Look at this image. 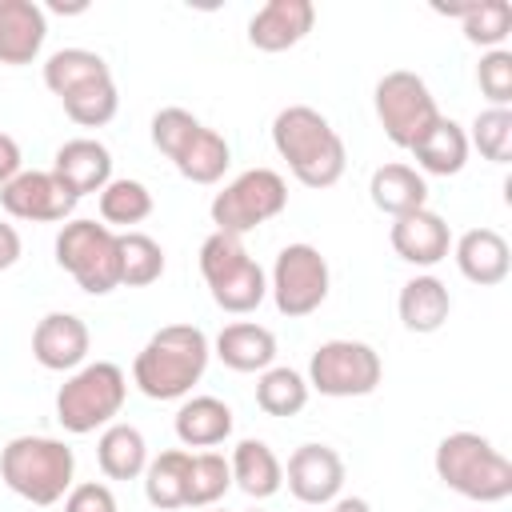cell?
Segmentation results:
<instances>
[{"mask_svg":"<svg viewBox=\"0 0 512 512\" xmlns=\"http://www.w3.org/2000/svg\"><path fill=\"white\" fill-rule=\"evenodd\" d=\"M48 8H52V12H64V16H72V12H84L88 4H64V0H52Z\"/></svg>","mask_w":512,"mask_h":512,"instance_id":"42","label":"cell"},{"mask_svg":"<svg viewBox=\"0 0 512 512\" xmlns=\"http://www.w3.org/2000/svg\"><path fill=\"white\" fill-rule=\"evenodd\" d=\"M228 468H232V484H236L244 496H252V500H268V496H276V492L284 488V464H280L276 452H272L264 440H256V436H248V440H240V444L232 448Z\"/></svg>","mask_w":512,"mask_h":512,"instance_id":"25","label":"cell"},{"mask_svg":"<svg viewBox=\"0 0 512 512\" xmlns=\"http://www.w3.org/2000/svg\"><path fill=\"white\" fill-rule=\"evenodd\" d=\"M116 248L124 288H148L164 276V248L148 232H116Z\"/></svg>","mask_w":512,"mask_h":512,"instance_id":"32","label":"cell"},{"mask_svg":"<svg viewBox=\"0 0 512 512\" xmlns=\"http://www.w3.org/2000/svg\"><path fill=\"white\" fill-rule=\"evenodd\" d=\"M284 484L300 504H332L344 492V460L328 444H300L288 456Z\"/></svg>","mask_w":512,"mask_h":512,"instance_id":"14","label":"cell"},{"mask_svg":"<svg viewBox=\"0 0 512 512\" xmlns=\"http://www.w3.org/2000/svg\"><path fill=\"white\" fill-rule=\"evenodd\" d=\"M24 172V156H20V144L8 136V132H0V188L8 184V180H16Z\"/></svg>","mask_w":512,"mask_h":512,"instance_id":"39","label":"cell"},{"mask_svg":"<svg viewBox=\"0 0 512 512\" xmlns=\"http://www.w3.org/2000/svg\"><path fill=\"white\" fill-rule=\"evenodd\" d=\"M440 16H460L464 40L480 48H500L512 32V4L508 0H472V4H432Z\"/></svg>","mask_w":512,"mask_h":512,"instance_id":"28","label":"cell"},{"mask_svg":"<svg viewBox=\"0 0 512 512\" xmlns=\"http://www.w3.org/2000/svg\"><path fill=\"white\" fill-rule=\"evenodd\" d=\"M128 400V376L112 360L80 364L56 392V420L72 436H88L96 428H108Z\"/></svg>","mask_w":512,"mask_h":512,"instance_id":"5","label":"cell"},{"mask_svg":"<svg viewBox=\"0 0 512 512\" xmlns=\"http://www.w3.org/2000/svg\"><path fill=\"white\" fill-rule=\"evenodd\" d=\"M188 448H168L160 456L148 460L144 468V496L152 508L168 512V508H184V484H188Z\"/></svg>","mask_w":512,"mask_h":512,"instance_id":"30","label":"cell"},{"mask_svg":"<svg viewBox=\"0 0 512 512\" xmlns=\"http://www.w3.org/2000/svg\"><path fill=\"white\" fill-rule=\"evenodd\" d=\"M56 264L88 292L108 296L120 288V248L116 232L96 220H68L56 232Z\"/></svg>","mask_w":512,"mask_h":512,"instance_id":"8","label":"cell"},{"mask_svg":"<svg viewBox=\"0 0 512 512\" xmlns=\"http://www.w3.org/2000/svg\"><path fill=\"white\" fill-rule=\"evenodd\" d=\"M152 144L192 184H216L232 164L228 140L220 132L204 128L188 108H160L152 116Z\"/></svg>","mask_w":512,"mask_h":512,"instance_id":"6","label":"cell"},{"mask_svg":"<svg viewBox=\"0 0 512 512\" xmlns=\"http://www.w3.org/2000/svg\"><path fill=\"white\" fill-rule=\"evenodd\" d=\"M64 512H120V508H116V496H112L108 484L84 480V484H72V488H68Z\"/></svg>","mask_w":512,"mask_h":512,"instance_id":"38","label":"cell"},{"mask_svg":"<svg viewBox=\"0 0 512 512\" xmlns=\"http://www.w3.org/2000/svg\"><path fill=\"white\" fill-rule=\"evenodd\" d=\"M408 152L416 156V164H420L428 176H456V172H464L472 148H468V132H464L456 120L440 116Z\"/></svg>","mask_w":512,"mask_h":512,"instance_id":"26","label":"cell"},{"mask_svg":"<svg viewBox=\"0 0 512 512\" xmlns=\"http://www.w3.org/2000/svg\"><path fill=\"white\" fill-rule=\"evenodd\" d=\"M372 104H376V120H380L384 136L404 152L440 120V108H436V96L428 92V84L404 68L376 80Z\"/></svg>","mask_w":512,"mask_h":512,"instance_id":"11","label":"cell"},{"mask_svg":"<svg viewBox=\"0 0 512 512\" xmlns=\"http://www.w3.org/2000/svg\"><path fill=\"white\" fill-rule=\"evenodd\" d=\"M152 216V192L140 184V180H128V176H112L104 188H100V220L108 228H128L148 220Z\"/></svg>","mask_w":512,"mask_h":512,"instance_id":"33","label":"cell"},{"mask_svg":"<svg viewBox=\"0 0 512 512\" xmlns=\"http://www.w3.org/2000/svg\"><path fill=\"white\" fill-rule=\"evenodd\" d=\"M212 352L220 356L224 368L232 372H264L272 368L276 360V336L264 328V324H252V320H236V324H224Z\"/></svg>","mask_w":512,"mask_h":512,"instance_id":"21","label":"cell"},{"mask_svg":"<svg viewBox=\"0 0 512 512\" xmlns=\"http://www.w3.org/2000/svg\"><path fill=\"white\" fill-rule=\"evenodd\" d=\"M308 392H312V388H308L304 372L272 364V368H264L260 380H256V408H260L264 416H296V412H304Z\"/></svg>","mask_w":512,"mask_h":512,"instance_id":"31","label":"cell"},{"mask_svg":"<svg viewBox=\"0 0 512 512\" xmlns=\"http://www.w3.org/2000/svg\"><path fill=\"white\" fill-rule=\"evenodd\" d=\"M308 388H316L320 396H372L384 380V364L380 352L364 340H324L312 360H308Z\"/></svg>","mask_w":512,"mask_h":512,"instance_id":"10","label":"cell"},{"mask_svg":"<svg viewBox=\"0 0 512 512\" xmlns=\"http://www.w3.org/2000/svg\"><path fill=\"white\" fill-rule=\"evenodd\" d=\"M476 84L492 108H508L512 104V52L508 48L484 52L476 64Z\"/></svg>","mask_w":512,"mask_h":512,"instance_id":"37","label":"cell"},{"mask_svg":"<svg viewBox=\"0 0 512 512\" xmlns=\"http://www.w3.org/2000/svg\"><path fill=\"white\" fill-rule=\"evenodd\" d=\"M468 148H476L492 164H508L512 160V108H484V112H476Z\"/></svg>","mask_w":512,"mask_h":512,"instance_id":"36","label":"cell"},{"mask_svg":"<svg viewBox=\"0 0 512 512\" xmlns=\"http://www.w3.org/2000/svg\"><path fill=\"white\" fill-rule=\"evenodd\" d=\"M0 204L12 220H32V224H60L72 220L76 212V196L52 176V172H20L16 180H8L0 188Z\"/></svg>","mask_w":512,"mask_h":512,"instance_id":"13","label":"cell"},{"mask_svg":"<svg viewBox=\"0 0 512 512\" xmlns=\"http://www.w3.org/2000/svg\"><path fill=\"white\" fill-rule=\"evenodd\" d=\"M96 464L108 480H136L148 468V444L136 424L112 420L96 440Z\"/></svg>","mask_w":512,"mask_h":512,"instance_id":"27","label":"cell"},{"mask_svg":"<svg viewBox=\"0 0 512 512\" xmlns=\"http://www.w3.org/2000/svg\"><path fill=\"white\" fill-rule=\"evenodd\" d=\"M88 348L92 336L76 312H48L32 328V356L48 372H76L80 364H88Z\"/></svg>","mask_w":512,"mask_h":512,"instance_id":"15","label":"cell"},{"mask_svg":"<svg viewBox=\"0 0 512 512\" xmlns=\"http://www.w3.org/2000/svg\"><path fill=\"white\" fill-rule=\"evenodd\" d=\"M212 344L204 328L196 324H164L160 332L148 336V344L132 360V384L148 400H184L204 368H208Z\"/></svg>","mask_w":512,"mask_h":512,"instance_id":"2","label":"cell"},{"mask_svg":"<svg viewBox=\"0 0 512 512\" xmlns=\"http://www.w3.org/2000/svg\"><path fill=\"white\" fill-rule=\"evenodd\" d=\"M272 148L280 152L288 172L304 188H316V192L332 188L348 168V152H344L340 132L328 124V116H320L308 104H288V108L276 112Z\"/></svg>","mask_w":512,"mask_h":512,"instance_id":"1","label":"cell"},{"mask_svg":"<svg viewBox=\"0 0 512 512\" xmlns=\"http://www.w3.org/2000/svg\"><path fill=\"white\" fill-rule=\"evenodd\" d=\"M328 284H332L328 260L312 244H284L276 264H272V276H268V292L276 300V312L288 320L312 316L328 300Z\"/></svg>","mask_w":512,"mask_h":512,"instance_id":"12","label":"cell"},{"mask_svg":"<svg viewBox=\"0 0 512 512\" xmlns=\"http://www.w3.org/2000/svg\"><path fill=\"white\" fill-rule=\"evenodd\" d=\"M368 196H372V204H376L380 212H388V216L396 220V216H408V212H416V208H428V180H424L412 164L392 160V164H380V168L372 172Z\"/></svg>","mask_w":512,"mask_h":512,"instance_id":"24","label":"cell"},{"mask_svg":"<svg viewBox=\"0 0 512 512\" xmlns=\"http://www.w3.org/2000/svg\"><path fill=\"white\" fill-rule=\"evenodd\" d=\"M60 104H64V112H68L72 124H80V128H104L116 116V108H120V92H116V80L108 76V80H96V84L64 96Z\"/></svg>","mask_w":512,"mask_h":512,"instance_id":"35","label":"cell"},{"mask_svg":"<svg viewBox=\"0 0 512 512\" xmlns=\"http://www.w3.org/2000/svg\"><path fill=\"white\" fill-rule=\"evenodd\" d=\"M52 176L80 200L88 192L100 196V188L112 180V152L100 144V140H88V136H76L68 144L56 148L52 156Z\"/></svg>","mask_w":512,"mask_h":512,"instance_id":"18","label":"cell"},{"mask_svg":"<svg viewBox=\"0 0 512 512\" xmlns=\"http://www.w3.org/2000/svg\"><path fill=\"white\" fill-rule=\"evenodd\" d=\"M108 76H112V68L104 64V56L88 52V48H60L44 60V88L60 100L96 84V80H108Z\"/></svg>","mask_w":512,"mask_h":512,"instance_id":"29","label":"cell"},{"mask_svg":"<svg viewBox=\"0 0 512 512\" xmlns=\"http://www.w3.org/2000/svg\"><path fill=\"white\" fill-rule=\"evenodd\" d=\"M172 428L184 448H216L232 436V408L220 396H184Z\"/></svg>","mask_w":512,"mask_h":512,"instance_id":"22","label":"cell"},{"mask_svg":"<svg viewBox=\"0 0 512 512\" xmlns=\"http://www.w3.org/2000/svg\"><path fill=\"white\" fill-rule=\"evenodd\" d=\"M248 512H264V508H248Z\"/></svg>","mask_w":512,"mask_h":512,"instance_id":"43","label":"cell"},{"mask_svg":"<svg viewBox=\"0 0 512 512\" xmlns=\"http://www.w3.org/2000/svg\"><path fill=\"white\" fill-rule=\"evenodd\" d=\"M388 240H392V252L404 260V264H416V268H432L448 256L452 248V232H448V220L432 208H416L408 216H396L392 228H388Z\"/></svg>","mask_w":512,"mask_h":512,"instance_id":"17","label":"cell"},{"mask_svg":"<svg viewBox=\"0 0 512 512\" xmlns=\"http://www.w3.org/2000/svg\"><path fill=\"white\" fill-rule=\"evenodd\" d=\"M332 512H372V508H368V500H360V496H336V500H332Z\"/></svg>","mask_w":512,"mask_h":512,"instance_id":"41","label":"cell"},{"mask_svg":"<svg viewBox=\"0 0 512 512\" xmlns=\"http://www.w3.org/2000/svg\"><path fill=\"white\" fill-rule=\"evenodd\" d=\"M436 476L476 504H500L512 496V464L480 432H448L436 444Z\"/></svg>","mask_w":512,"mask_h":512,"instance_id":"4","label":"cell"},{"mask_svg":"<svg viewBox=\"0 0 512 512\" xmlns=\"http://www.w3.org/2000/svg\"><path fill=\"white\" fill-rule=\"evenodd\" d=\"M20 252H24L20 232H16L8 220H0V272H8V268L20 260Z\"/></svg>","mask_w":512,"mask_h":512,"instance_id":"40","label":"cell"},{"mask_svg":"<svg viewBox=\"0 0 512 512\" xmlns=\"http://www.w3.org/2000/svg\"><path fill=\"white\" fill-rule=\"evenodd\" d=\"M200 276L216 300V308L232 312V316H248L264 304L268 296V276L264 268L248 256L240 236L228 232H212L200 244Z\"/></svg>","mask_w":512,"mask_h":512,"instance_id":"7","label":"cell"},{"mask_svg":"<svg viewBox=\"0 0 512 512\" xmlns=\"http://www.w3.org/2000/svg\"><path fill=\"white\" fill-rule=\"evenodd\" d=\"M284 208H288V184L272 168H248V172H240L208 204L216 232H228V236H244V232L260 228V224H268L272 216H280Z\"/></svg>","mask_w":512,"mask_h":512,"instance_id":"9","label":"cell"},{"mask_svg":"<svg viewBox=\"0 0 512 512\" xmlns=\"http://www.w3.org/2000/svg\"><path fill=\"white\" fill-rule=\"evenodd\" d=\"M76 456L56 436H12L0 452V480L28 504H60L72 488Z\"/></svg>","mask_w":512,"mask_h":512,"instance_id":"3","label":"cell"},{"mask_svg":"<svg viewBox=\"0 0 512 512\" xmlns=\"http://www.w3.org/2000/svg\"><path fill=\"white\" fill-rule=\"evenodd\" d=\"M232 488V468L220 452H192L188 460V484H184V508H208Z\"/></svg>","mask_w":512,"mask_h":512,"instance_id":"34","label":"cell"},{"mask_svg":"<svg viewBox=\"0 0 512 512\" xmlns=\"http://www.w3.org/2000/svg\"><path fill=\"white\" fill-rule=\"evenodd\" d=\"M316 24L312 0H268L248 20V44L260 52H288L296 48Z\"/></svg>","mask_w":512,"mask_h":512,"instance_id":"16","label":"cell"},{"mask_svg":"<svg viewBox=\"0 0 512 512\" xmlns=\"http://www.w3.org/2000/svg\"><path fill=\"white\" fill-rule=\"evenodd\" d=\"M48 16L36 0H0V64H32L44 48Z\"/></svg>","mask_w":512,"mask_h":512,"instance_id":"19","label":"cell"},{"mask_svg":"<svg viewBox=\"0 0 512 512\" xmlns=\"http://www.w3.org/2000/svg\"><path fill=\"white\" fill-rule=\"evenodd\" d=\"M396 312H400V324L408 332H440L448 312H452V296H448V284L440 276H412L404 288H400V300H396Z\"/></svg>","mask_w":512,"mask_h":512,"instance_id":"23","label":"cell"},{"mask_svg":"<svg viewBox=\"0 0 512 512\" xmlns=\"http://www.w3.org/2000/svg\"><path fill=\"white\" fill-rule=\"evenodd\" d=\"M452 256H456L460 276L480 284V288L500 284L508 276V268H512L508 240L496 228H468V232H460V240L452 244Z\"/></svg>","mask_w":512,"mask_h":512,"instance_id":"20","label":"cell"}]
</instances>
